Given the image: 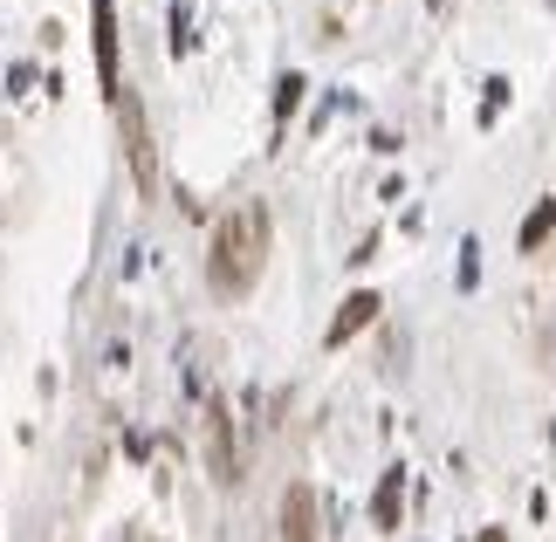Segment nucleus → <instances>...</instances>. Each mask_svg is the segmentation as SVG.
I'll list each match as a JSON object with an SVG mask.
<instances>
[{"label":"nucleus","mask_w":556,"mask_h":542,"mask_svg":"<svg viewBox=\"0 0 556 542\" xmlns=\"http://www.w3.org/2000/svg\"><path fill=\"white\" fill-rule=\"evenodd\" d=\"M549 220H556V206H543V213H529V227H522V248H536L543 234H549Z\"/></svg>","instance_id":"7"},{"label":"nucleus","mask_w":556,"mask_h":542,"mask_svg":"<svg viewBox=\"0 0 556 542\" xmlns=\"http://www.w3.org/2000/svg\"><path fill=\"white\" fill-rule=\"evenodd\" d=\"M206 440H213V481H241V461H233V432H227V405L206 412Z\"/></svg>","instance_id":"5"},{"label":"nucleus","mask_w":556,"mask_h":542,"mask_svg":"<svg viewBox=\"0 0 556 542\" xmlns=\"http://www.w3.org/2000/svg\"><path fill=\"white\" fill-rule=\"evenodd\" d=\"M282 542H316V488L295 481L282 494Z\"/></svg>","instance_id":"4"},{"label":"nucleus","mask_w":556,"mask_h":542,"mask_svg":"<svg viewBox=\"0 0 556 542\" xmlns=\"http://www.w3.org/2000/svg\"><path fill=\"white\" fill-rule=\"evenodd\" d=\"M392 515H399V474H392V481H384V494H378V522H392Z\"/></svg>","instance_id":"8"},{"label":"nucleus","mask_w":556,"mask_h":542,"mask_svg":"<svg viewBox=\"0 0 556 542\" xmlns=\"http://www.w3.org/2000/svg\"><path fill=\"white\" fill-rule=\"evenodd\" d=\"M371 316H378V295H371V289H357V295L344 302V310H337V323H330V337H324V343H330V351H337V343H351V337L365 330Z\"/></svg>","instance_id":"6"},{"label":"nucleus","mask_w":556,"mask_h":542,"mask_svg":"<svg viewBox=\"0 0 556 542\" xmlns=\"http://www.w3.org/2000/svg\"><path fill=\"white\" fill-rule=\"evenodd\" d=\"M117 124H124V151H131V179L138 192H152L159 186V165H152V138H144V111H138V97L131 90H117Z\"/></svg>","instance_id":"2"},{"label":"nucleus","mask_w":556,"mask_h":542,"mask_svg":"<svg viewBox=\"0 0 556 542\" xmlns=\"http://www.w3.org/2000/svg\"><path fill=\"white\" fill-rule=\"evenodd\" d=\"M90 28H97V76H103V97H117L124 76H117V8H111V0H90Z\"/></svg>","instance_id":"3"},{"label":"nucleus","mask_w":556,"mask_h":542,"mask_svg":"<svg viewBox=\"0 0 556 542\" xmlns=\"http://www.w3.org/2000/svg\"><path fill=\"white\" fill-rule=\"evenodd\" d=\"M262 262H268V206L262 200H241L213 227V248H206V281L220 295H248L262 281Z\"/></svg>","instance_id":"1"}]
</instances>
